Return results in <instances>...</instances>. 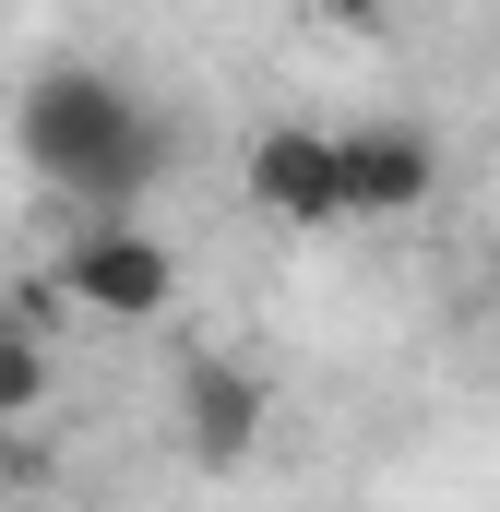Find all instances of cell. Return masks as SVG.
Here are the masks:
<instances>
[{
	"mask_svg": "<svg viewBox=\"0 0 500 512\" xmlns=\"http://www.w3.org/2000/svg\"><path fill=\"white\" fill-rule=\"evenodd\" d=\"M250 203H262L274 227H334V215H346V203H334V131L274 120L250 143Z\"/></svg>",
	"mask_w": 500,
	"mask_h": 512,
	"instance_id": "cell-4",
	"label": "cell"
},
{
	"mask_svg": "<svg viewBox=\"0 0 500 512\" xmlns=\"http://www.w3.org/2000/svg\"><path fill=\"white\" fill-rule=\"evenodd\" d=\"M441 191V143L417 120H346L334 131V203L346 215H417Z\"/></svg>",
	"mask_w": 500,
	"mask_h": 512,
	"instance_id": "cell-3",
	"label": "cell"
},
{
	"mask_svg": "<svg viewBox=\"0 0 500 512\" xmlns=\"http://www.w3.org/2000/svg\"><path fill=\"white\" fill-rule=\"evenodd\" d=\"M48 286H60L72 310H96V322H155V310L179 298V251H167L143 215H120V227H72Z\"/></svg>",
	"mask_w": 500,
	"mask_h": 512,
	"instance_id": "cell-2",
	"label": "cell"
},
{
	"mask_svg": "<svg viewBox=\"0 0 500 512\" xmlns=\"http://www.w3.org/2000/svg\"><path fill=\"white\" fill-rule=\"evenodd\" d=\"M179 441H191V465H239L262 441V382L239 358H191L179 370Z\"/></svg>",
	"mask_w": 500,
	"mask_h": 512,
	"instance_id": "cell-5",
	"label": "cell"
},
{
	"mask_svg": "<svg viewBox=\"0 0 500 512\" xmlns=\"http://www.w3.org/2000/svg\"><path fill=\"white\" fill-rule=\"evenodd\" d=\"M12 477H24V429H0V489H12Z\"/></svg>",
	"mask_w": 500,
	"mask_h": 512,
	"instance_id": "cell-7",
	"label": "cell"
},
{
	"mask_svg": "<svg viewBox=\"0 0 500 512\" xmlns=\"http://www.w3.org/2000/svg\"><path fill=\"white\" fill-rule=\"evenodd\" d=\"M12 143H24V167H36L60 203H84L96 227H120L131 191L167 167V120L131 96L120 72H96V60L36 72V84H24V108H12Z\"/></svg>",
	"mask_w": 500,
	"mask_h": 512,
	"instance_id": "cell-1",
	"label": "cell"
},
{
	"mask_svg": "<svg viewBox=\"0 0 500 512\" xmlns=\"http://www.w3.org/2000/svg\"><path fill=\"white\" fill-rule=\"evenodd\" d=\"M48 393H60V358H48L36 334H12V322H0V429H24Z\"/></svg>",
	"mask_w": 500,
	"mask_h": 512,
	"instance_id": "cell-6",
	"label": "cell"
}]
</instances>
